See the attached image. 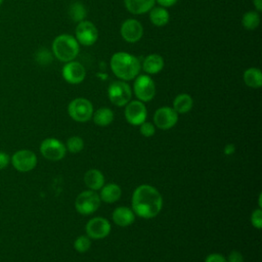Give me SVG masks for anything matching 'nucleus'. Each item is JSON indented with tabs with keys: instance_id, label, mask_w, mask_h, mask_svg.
Here are the masks:
<instances>
[{
	"instance_id": "3",
	"label": "nucleus",
	"mask_w": 262,
	"mask_h": 262,
	"mask_svg": "<svg viewBox=\"0 0 262 262\" xmlns=\"http://www.w3.org/2000/svg\"><path fill=\"white\" fill-rule=\"evenodd\" d=\"M80 51V44L76 38L69 34H60L52 42V53L54 57L62 62L74 60Z\"/></svg>"
},
{
	"instance_id": "35",
	"label": "nucleus",
	"mask_w": 262,
	"mask_h": 262,
	"mask_svg": "<svg viewBox=\"0 0 262 262\" xmlns=\"http://www.w3.org/2000/svg\"><path fill=\"white\" fill-rule=\"evenodd\" d=\"M162 7H171L177 3L178 0H156Z\"/></svg>"
},
{
	"instance_id": "20",
	"label": "nucleus",
	"mask_w": 262,
	"mask_h": 262,
	"mask_svg": "<svg viewBox=\"0 0 262 262\" xmlns=\"http://www.w3.org/2000/svg\"><path fill=\"white\" fill-rule=\"evenodd\" d=\"M84 182L91 190H98L104 185V176L97 169H90L84 175Z\"/></svg>"
},
{
	"instance_id": "33",
	"label": "nucleus",
	"mask_w": 262,
	"mask_h": 262,
	"mask_svg": "<svg viewBox=\"0 0 262 262\" xmlns=\"http://www.w3.org/2000/svg\"><path fill=\"white\" fill-rule=\"evenodd\" d=\"M205 262H227V261L223 255L218 253H213L206 257Z\"/></svg>"
},
{
	"instance_id": "34",
	"label": "nucleus",
	"mask_w": 262,
	"mask_h": 262,
	"mask_svg": "<svg viewBox=\"0 0 262 262\" xmlns=\"http://www.w3.org/2000/svg\"><path fill=\"white\" fill-rule=\"evenodd\" d=\"M10 163V157L7 152L0 150V170L5 169Z\"/></svg>"
},
{
	"instance_id": "7",
	"label": "nucleus",
	"mask_w": 262,
	"mask_h": 262,
	"mask_svg": "<svg viewBox=\"0 0 262 262\" xmlns=\"http://www.w3.org/2000/svg\"><path fill=\"white\" fill-rule=\"evenodd\" d=\"M133 90L142 102L150 101L156 95V85L154 80L148 75H138L133 84Z\"/></svg>"
},
{
	"instance_id": "27",
	"label": "nucleus",
	"mask_w": 262,
	"mask_h": 262,
	"mask_svg": "<svg viewBox=\"0 0 262 262\" xmlns=\"http://www.w3.org/2000/svg\"><path fill=\"white\" fill-rule=\"evenodd\" d=\"M84 148V140L79 136H72L67 141V149L72 154H78Z\"/></svg>"
},
{
	"instance_id": "6",
	"label": "nucleus",
	"mask_w": 262,
	"mask_h": 262,
	"mask_svg": "<svg viewBox=\"0 0 262 262\" xmlns=\"http://www.w3.org/2000/svg\"><path fill=\"white\" fill-rule=\"evenodd\" d=\"M100 198L94 190H85L78 194L75 201L76 210L82 215H90L94 213L100 206Z\"/></svg>"
},
{
	"instance_id": "11",
	"label": "nucleus",
	"mask_w": 262,
	"mask_h": 262,
	"mask_svg": "<svg viewBox=\"0 0 262 262\" xmlns=\"http://www.w3.org/2000/svg\"><path fill=\"white\" fill-rule=\"evenodd\" d=\"M178 121V114L170 106L159 107L154 114V125L161 130L171 129Z\"/></svg>"
},
{
	"instance_id": "28",
	"label": "nucleus",
	"mask_w": 262,
	"mask_h": 262,
	"mask_svg": "<svg viewBox=\"0 0 262 262\" xmlns=\"http://www.w3.org/2000/svg\"><path fill=\"white\" fill-rule=\"evenodd\" d=\"M91 247L90 237L88 235H80L74 242V248L79 253L87 252Z\"/></svg>"
},
{
	"instance_id": "10",
	"label": "nucleus",
	"mask_w": 262,
	"mask_h": 262,
	"mask_svg": "<svg viewBox=\"0 0 262 262\" xmlns=\"http://www.w3.org/2000/svg\"><path fill=\"white\" fill-rule=\"evenodd\" d=\"M41 155L49 161H59L66 156V145L56 138H46L40 144Z\"/></svg>"
},
{
	"instance_id": "26",
	"label": "nucleus",
	"mask_w": 262,
	"mask_h": 262,
	"mask_svg": "<svg viewBox=\"0 0 262 262\" xmlns=\"http://www.w3.org/2000/svg\"><path fill=\"white\" fill-rule=\"evenodd\" d=\"M260 24V14L257 11H248L243 15L242 25L247 30H255Z\"/></svg>"
},
{
	"instance_id": "9",
	"label": "nucleus",
	"mask_w": 262,
	"mask_h": 262,
	"mask_svg": "<svg viewBox=\"0 0 262 262\" xmlns=\"http://www.w3.org/2000/svg\"><path fill=\"white\" fill-rule=\"evenodd\" d=\"M75 38L80 45L91 46L98 39L97 28L89 20H82L76 27Z\"/></svg>"
},
{
	"instance_id": "36",
	"label": "nucleus",
	"mask_w": 262,
	"mask_h": 262,
	"mask_svg": "<svg viewBox=\"0 0 262 262\" xmlns=\"http://www.w3.org/2000/svg\"><path fill=\"white\" fill-rule=\"evenodd\" d=\"M234 151H235V145H234V144H232V143H227V144L225 145V147H224V154H225L226 156H230V155L234 154Z\"/></svg>"
},
{
	"instance_id": "29",
	"label": "nucleus",
	"mask_w": 262,
	"mask_h": 262,
	"mask_svg": "<svg viewBox=\"0 0 262 262\" xmlns=\"http://www.w3.org/2000/svg\"><path fill=\"white\" fill-rule=\"evenodd\" d=\"M52 58H53L52 53L48 51L46 48L39 49L36 53V60L38 63L42 66H47L48 63H50L52 61Z\"/></svg>"
},
{
	"instance_id": "21",
	"label": "nucleus",
	"mask_w": 262,
	"mask_h": 262,
	"mask_svg": "<svg viewBox=\"0 0 262 262\" xmlns=\"http://www.w3.org/2000/svg\"><path fill=\"white\" fill-rule=\"evenodd\" d=\"M149 19L156 27H164L169 23L170 14L165 7L154 6L149 10Z\"/></svg>"
},
{
	"instance_id": "4",
	"label": "nucleus",
	"mask_w": 262,
	"mask_h": 262,
	"mask_svg": "<svg viewBox=\"0 0 262 262\" xmlns=\"http://www.w3.org/2000/svg\"><path fill=\"white\" fill-rule=\"evenodd\" d=\"M68 113L74 121L84 123L92 118L93 105L90 100L83 97H78L69 103Z\"/></svg>"
},
{
	"instance_id": "12",
	"label": "nucleus",
	"mask_w": 262,
	"mask_h": 262,
	"mask_svg": "<svg viewBox=\"0 0 262 262\" xmlns=\"http://www.w3.org/2000/svg\"><path fill=\"white\" fill-rule=\"evenodd\" d=\"M146 107L140 100H130L125 107V118L127 122L134 126H139L146 119Z\"/></svg>"
},
{
	"instance_id": "37",
	"label": "nucleus",
	"mask_w": 262,
	"mask_h": 262,
	"mask_svg": "<svg viewBox=\"0 0 262 262\" xmlns=\"http://www.w3.org/2000/svg\"><path fill=\"white\" fill-rule=\"evenodd\" d=\"M253 3L258 11L262 10V0H253Z\"/></svg>"
},
{
	"instance_id": "24",
	"label": "nucleus",
	"mask_w": 262,
	"mask_h": 262,
	"mask_svg": "<svg viewBox=\"0 0 262 262\" xmlns=\"http://www.w3.org/2000/svg\"><path fill=\"white\" fill-rule=\"evenodd\" d=\"M93 122L100 127H105L110 125L114 120V113L108 107H100L95 111L92 115Z\"/></svg>"
},
{
	"instance_id": "32",
	"label": "nucleus",
	"mask_w": 262,
	"mask_h": 262,
	"mask_svg": "<svg viewBox=\"0 0 262 262\" xmlns=\"http://www.w3.org/2000/svg\"><path fill=\"white\" fill-rule=\"evenodd\" d=\"M226 261L227 262H244V256L239 251L233 250L228 254Z\"/></svg>"
},
{
	"instance_id": "16",
	"label": "nucleus",
	"mask_w": 262,
	"mask_h": 262,
	"mask_svg": "<svg viewBox=\"0 0 262 262\" xmlns=\"http://www.w3.org/2000/svg\"><path fill=\"white\" fill-rule=\"evenodd\" d=\"M112 217H113L114 222L118 226L126 227V226L131 225L134 222L135 213L130 208L122 206V207H118L114 210Z\"/></svg>"
},
{
	"instance_id": "14",
	"label": "nucleus",
	"mask_w": 262,
	"mask_h": 262,
	"mask_svg": "<svg viewBox=\"0 0 262 262\" xmlns=\"http://www.w3.org/2000/svg\"><path fill=\"white\" fill-rule=\"evenodd\" d=\"M62 78L70 84H80L86 77V70L79 61H69L62 68Z\"/></svg>"
},
{
	"instance_id": "30",
	"label": "nucleus",
	"mask_w": 262,
	"mask_h": 262,
	"mask_svg": "<svg viewBox=\"0 0 262 262\" xmlns=\"http://www.w3.org/2000/svg\"><path fill=\"white\" fill-rule=\"evenodd\" d=\"M140 126V133L144 137H151L156 132V126L149 122H143Z\"/></svg>"
},
{
	"instance_id": "23",
	"label": "nucleus",
	"mask_w": 262,
	"mask_h": 262,
	"mask_svg": "<svg viewBox=\"0 0 262 262\" xmlns=\"http://www.w3.org/2000/svg\"><path fill=\"white\" fill-rule=\"evenodd\" d=\"M193 105V100L189 94L181 93L178 94L173 100V110L177 114H186L188 113Z\"/></svg>"
},
{
	"instance_id": "22",
	"label": "nucleus",
	"mask_w": 262,
	"mask_h": 262,
	"mask_svg": "<svg viewBox=\"0 0 262 262\" xmlns=\"http://www.w3.org/2000/svg\"><path fill=\"white\" fill-rule=\"evenodd\" d=\"M243 80L247 86L258 89L262 86V73L257 68H250L244 72Z\"/></svg>"
},
{
	"instance_id": "5",
	"label": "nucleus",
	"mask_w": 262,
	"mask_h": 262,
	"mask_svg": "<svg viewBox=\"0 0 262 262\" xmlns=\"http://www.w3.org/2000/svg\"><path fill=\"white\" fill-rule=\"evenodd\" d=\"M107 96L113 104L124 106L131 100L132 91L127 82L119 80L110 84L107 88Z\"/></svg>"
},
{
	"instance_id": "38",
	"label": "nucleus",
	"mask_w": 262,
	"mask_h": 262,
	"mask_svg": "<svg viewBox=\"0 0 262 262\" xmlns=\"http://www.w3.org/2000/svg\"><path fill=\"white\" fill-rule=\"evenodd\" d=\"M261 199H262V195L261 194H259V200H258V203H259V208L261 209V207H262V202H261Z\"/></svg>"
},
{
	"instance_id": "2",
	"label": "nucleus",
	"mask_w": 262,
	"mask_h": 262,
	"mask_svg": "<svg viewBox=\"0 0 262 262\" xmlns=\"http://www.w3.org/2000/svg\"><path fill=\"white\" fill-rule=\"evenodd\" d=\"M111 69L122 81H130L139 75L141 66L139 59L128 52H116L111 58Z\"/></svg>"
},
{
	"instance_id": "1",
	"label": "nucleus",
	"mask_w": 262,
	"mask_h": 262,
	"mask_svg": "<svg viewBox=\"0 0 262 262\" xmlns=\"http://www.w3.org/2000/svg\"><path fill=\"white\" fill-rule=\"evenodd\" d=\"M163 206V199L157 188L148 184H142L135 188L132 194V210L141 218L156 217Z\"/></svg>"
},
{
	"instance_id": "15",
	"label": "nucleus",
	"mask_w": 262,
	"mask_h": 262,
	"mask_svg": "<svg viewBox=\"0 0 262 262\" xmlns=\"http://www.w3.org/2000/svg\"><path fill=\"white\" fill-rule=\"evenodd\" d=\"M122 38L128 43H136L143 35L142 25L134 18L126 19L120 29Z\"/></svg>"
},
{
	"instance_id": "19",
	"label": "nucleus",
	"mask_w": 262,
	"mask_h": 262,
	"mask_svg": "<svg viewBox=\"0 0 262 262\" xmlns=\"http://www.w3.org/2000/svg\"><path fill=\"white\" fill-rule=\"evenodd\" d=\"M100 189L101 191L99 193V198L102 202L107 204H113L119 201L122 195V189L116 183H107L103 185Z\"/></svg>"
},
{
	"instance_id": "17",
	"label": "nucleus",
	"mask_w": 262,
	"mask_h": 262,
	"mask_svg": "<svg viewBox=\"0 0 262 262\" xmlns=\"http://www.w3.org/2000/svg\"><path fill=\"white\" fill-rule=\"evenodd\" d=\"M164 68V59L160 54L151 53L143 59L142 69L145 73L149 75H155L160 73Z\"/></svg>"
},
{
	"instance_id": "31",
	"label": "nucleus",
	"mask_w": 262,
	"mask_h": 262,
	"mask_svg": "<svg viewBox=\"0 0 262 262\" xmlns=\"http://www.w3.org/2000/svg\"><path fill=\"white\" fill-rule=\"evenodd\" d=\"M251 222L254 227L257 229L262 228V210L260 208L254 210L251 215Z\"/></svg>"
},
{
	"instance_id": "8",
	"label": "nucleus",
	"mask_w": 262,
	"mask_h": 262,
	"mask_svg": "<svg viewBox=\"0 0 262 262\" xmlns=\"http://www.w3.org/2000/svg\"><path fill=\"white\" fill-rule=\"evenodd\" d=\"M13 168L18 172L32 171L37 166V156L30 149L16 150L10 158Z\"/></svg>"
},
{
	"instance_id": "13",
	"label": "nucleus",
	"mask_w": 262,
	"mask_h": 262,
	"mask_svg": "<svg viewBox=\"0 0 262 262\" xmlns=\"http://www.w3.org/2000/svg\"><path fill=\"white\" fill-rule=\"evenodd\" d=\"M85 229L90 238L101 239L110 234L111 224L103 217H94L87 222Z\"/></svg>"
},
{
	"instance_id": "39",
	"label": "nucleus",
	"mask_w": 262,
	"mask_h": 262,
	"mask_svg": "<svg viewBox=\"0 0 262 262\" xmlns=\"http://www.w3.org/2000/svg\"><path fill=\"white\" fill-rule=\"evenodd\" d=\"M2 2H3V0H0V5L2 4Z\"/></svg>"
},
{
	"instance_id": "25",
	"label": "nucleus",
	"mask_w": 262,
	"mask_h": 262,
	"mask_svg": "<svg viewBox=\"0 0 262 262\" xmlns=\"http://www.w3.org/2000/svg\"><path fill=\"white\" fill-rule=\"evenodd\" d=\"M69 15L72 20L80 23L84 20V18L87 15V10L85 6L80 2H74L71 4L69 9Z\"/></svg>"
},
{
	"instance_id": "18",
	"label": "nucleus",
	"mask_w": 262,
	"mask_h": 262,
	"mask_svg": "<svg viewBox=\"0 0 262 262\" xmlns=\"http://www.w3.org/2000/svg\"><path fill=\"white\" fill-rule=\"evenodd\" d=\"M124 3L132 14H143L155 6L156 0H124Z\"/></svg>"
}]
</instances>
